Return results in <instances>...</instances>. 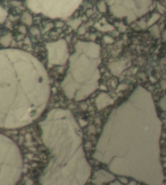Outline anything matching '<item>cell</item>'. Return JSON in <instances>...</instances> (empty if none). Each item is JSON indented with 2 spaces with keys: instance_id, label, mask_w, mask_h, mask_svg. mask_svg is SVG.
Returning a JSON list of instances; mask_svg holds the SVG:
<instances>
[{
  "instance_id": "1",
  "label": "cell",
  "mask_w": 166,
  "mask_h": 185,
  "mask_svg": "<svg viewBox=\"0 0 166 185\" xmlns=\"http://www.w3.org/2000/svg\"><path fill=\"white\" fill-rule=\"evenodd\" d=\"M42 139L51 159L40 177L42 185H84L91 168L84 157L74 126L49 115L41 123Z\"/></svg>"
},
{
  "instance_id": "2",
  "label": "cell",
  "mask_w": 166,
  "mask_h": 185,
  "mask_svg": "<svg viewBox=\"0 0 166 185\" xmlns=\"http://www.w3.org/2000/svg\"><path fill=\"white\" fill-rule=\"evenodd\" d=\"M18 69H1L0 117L5 109L1 128H6L8 109H10V128L29 124L40 115L48 97V83L43 69L19 72Z\"/></svg>"
},
{
  "instance_id": "3",
  "label": "cell",
  "mask_w": 166,
  "mask_h": 185,
  "mask_svg": "<svg viewBox=\"0 0 166 185\" xmlns=\"http://www.w3.org/2000/svg\"><path fill=\"white\" fill-rule=\"evenodd\" d=\"M23 162L19 148L0 134V185H15L20 178Z\"/></svg>"
},
{
  "instance_id": "4",
  "label": "cell",
  "mask_w": 166,
  "mask_h": 185,
  "mask_svg": "<svg viewBox=\"0 0 166 185\" xmlns=\"http://www.w3.org/2000/svg\"><path fill=\"white\" fill-rule=\"evenodd\" d=\"M115 177L112 173L101 170L95 173L92 182L95 185H103L104 183L113 181Z\"/></svg>"
},
{
  "instance_id": "5",
  "label": "cell",
  "mask_w": 166,
  "mask_h": 185,
  "mask_svg": "<svg viewBox=\"0 0 166 185\" xmlns=\"http://www.w3.org/2000/svg\"><path fill=\"white\" fill-rule=\"evenodd\" d=\"M21 19H22V21L23 22L25 25H31L33 23V16L30 13H29L28 12H24L23 14H22Z\"/></svg>"
},
{
  "instance_id": "6",
  "label": "cell",
  "mask_w": 166,
  "mask_h": 185,
  "mask_svg": "<svg viewBox=\"0 0 166 185\" xmlns=\"http://www.w3.org/2000/svg\"><path fill=\"white\" fill-rule=\"evenodd\" d=\"M11 40H12V36H11L10 34H8V35H7L6 36H3L0 39V43L5 47H8L10 45Z\"/></svg>"
},
{
  "instance_id": "7",
  "label": "cell",
  "mask_w": 166,
  "mask_h": 185,
  "mask_svg": "<svg viewBox=\"0 0 166 185\" xmlns=\"http://www.w3.org/2000/svg\"><path fill=\"white\" fill-rule=\"evenodd\" d=\"M119 182L123 184H127L128 183V179L125 177H121L119 178Z\"/></svg>"
},
{
  "instance_id": "8",
  "label": "cell",
  "mask_w": 166,
  "mask_h": 185,
  "mask_svg": "<svg viewBox=\"0 0 166 185\" xmlns=\"http://www.w3.org/2000/svg\"><path fill=\"white\" fill-rule=\"evenodd\" d=\"M110 185H123L122 183H120L119 181H113L110 184Z\"/></svg>"
},
{
  "instance_id": "9",
  "label": "cell",
  "mask_w": 166,
  "mask_h": 185,
  "mask_svg": "<svg viewBox=\"0 0 166 185\" xmlns=\"http://www.w3.org/2000/svg\"><path fill=\"white\" fill-rule=\"evenodd\" d=\"M19 30H20L22 33H25L26 32V28L24 26H22L19 27Z\"/></svg>"
},
{
  "instance_id": "10",
  "label": "cell",
  "mask_w": 166,
  "mask_h": 185,
  "mask_svg": "<svg viewBox=\"0 0 166 185\" xmlns=\"http://www.w3.org/2000/svg\"><path fill=\"white\" fill-rule=\"evenodd\" d=\"M33 181L31 179H27L26 182H25V185H33Z\"/></svg>"
},
{
  "instance_id": "11",
  "label": "cell",
  "mask_w": 166,
  "mask_h": 185,
  "mask_svg": "<svg viewBox=\"0 0 166 185\" xmlns=\"http://www.w3.org/2000/svg\"><path fill=\"white\" fill-rule=\"evenodd\" d=\"M128 185H136V182H134V181H131L130 183L128 184Z\"/></svg>"
},
{
  "instance_id": "12",
  "label": "cell",
  "mask_w": 166,
  "mask_h": 185,
  "mask_svg": "<svg viewBox=\"0 0 166 185\" xmlns=\"http://www.w3.org/2000/svg\"><path fill=\"white\" fill-rule=\"evenodd\" d=\"M7 1H10V0H7Z\"/></svg>"
}]
</instances>
